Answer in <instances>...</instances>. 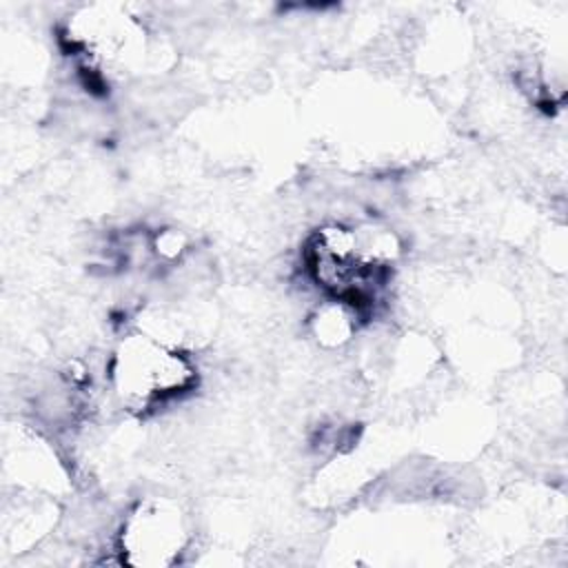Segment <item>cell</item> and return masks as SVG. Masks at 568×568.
Wrapping results in <instances>:
<instances>
[{
  "label": "cell",
  "instance_id": "obj_1",
  "mask_svg": "<svg viewBox=\"0 0 568 568\" xmlns=\"http://www.w3.org/2000/svg\"><path fill=\"white\" fill-rule=\"evenodd\" d=\"M195 366L178 348L151 335H129L111 362L118 395L138 408L180 397L195 384Z\"/></svg>",
  "mask_w": 568,
  "mask_h": 568
},
{
  "label": "cell",
  "instance_id": "obj_2",
  "mask_svg": "<svg viewBox=\"0 0 568 568\" xmlns=\"http://www.w3.org/2000/svg\"><path fill=\"white\" fill-rule=\"evenodd\" d=\"M189 541L182 510L166 499L142 501L122 526V557L138 566H166Z\"/></svg>",
  "mask_w": 568,
  "mask_h": 568
}]
</instances>
